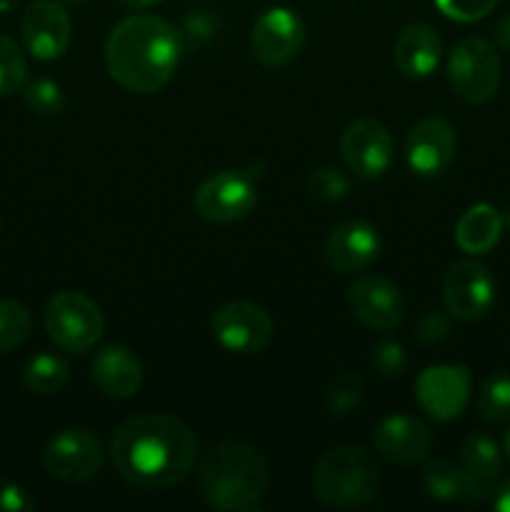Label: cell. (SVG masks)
Wrapping results in <instances>:
<instances>
[{"instance_id": "cell-1", "label": "cell", "mask_w": 510, "mask_h": 512, "mask_svg": "<svg viewBox=\"0 0 510 512\" xmlns=\"http://www.w3.org/2000/svg\"><path fill=\"white\" fill-rule=\"evenodd\" d=\"M110 460L120 478L135 488H173L193 473L198 463V440L175 415H135L113 433Z\"/></svg>"}, {"instance_id": "cell-2", "label": "cell", "mask_w": 510, "mask_h": 512, "mask_svg": "<svg viewBox=\"0 0 510 512\" xmlns=\"http://www.w3.org/2000/svg\"><path fill=\"white\" fill-rule=\"evenodd\" d=\"M183 53V35L168 20L135 13L120 20L105 43L110 78L130 93L150 95L170 83Z\"/></svg>"}, {"instance_id": "cell-3", "label": "cell", "mask_w": 510, "mask_h": 512, "mask_svg": "<svg viewBox=\"0 0 510 512\" xmlns=\"http://www.w3.org/2000/svg\"><path fill=\"white\" fill-rule=\"evenodd\" d=\"M198 493L218 510H255L268 495L270 470L263 453L245 443H218L198 463Z\"/></svg>"}, {"instance_id": "cell-4", "label": "cell", "mask_w": 510, "mask_h": 512, "mask_svg": "<svg viewBox=\"0 0 510 512\" xmlns=\"http://www.w3.org/2000/svg\"><path fill=\"white\" fill-rule=\"evenodd\" d=\"M378 490V463L358 445H338L315 465L313 493L330 510L363 508L378 495Z\"/></svg>"}, {"instance_id": "cell-5", "label": "cell", "mask_w": 510, "mask_h": 512, "mask_svg": "<svg viewBox=\"0 0 510 512\" xmlns=\"http://www.w3.org/2000/svg\"><path fill=\"white\" fill-rule=\"evenodd\" d=\"M43 325L48 338L63 353L80 355L93 348L103 338L105 320L98 303L78 290H63L48 300L43 313Z\"/></svg>"}, {"instance_id": "cell-6", "label": "cell", "mask_w": 510, "mask_h": 512, "mask_svg": "<svg viewBox=\"0 0 510 512\" xmlns=\"http://www.w3.org/2000/svg\"><path fill=\"white\" fill-rule=\"evenodd\" d=\"M448 80L468 103H488L500 85V58L485 38H465L450 50Z\"/></svg>"}, {"instance_id": "cell-7", "label": "cell", "mask_w": 510, "mask_h": 512, "mask_svg": "<svg viewBox=\"0 0 510 512\" xmlns=\"http://www.w3.org/2000/svg\"><path fill=\"white\" fill-rule=\"evenodd\" d=\"M258 203V185L243 170H220L195 190V213L208 223H235Z\"/></svg>"}, {"instance_id": "cell-8", "label": "cell", "mask_w": 510, "mask_h": 512, "mask_svg": "<svg viewBox=\"0 0 510 512\" xmlns=\"http://www.w3.org/2000/svg\"><path fill=\"white\" fill-rule=\"evenodd\" d=\"M103 460V445L85 428L60 430L43 448L45 470L65 483L93 480L103 468Z\"/></svg>"}, {"instance_id": "cell-9", "label": "cell", "mask_w": 510, "mask_h": 512, "mask_svg": "<svg viewBox=\"0 0 510 512\" xmlns=\"http://www.w3.org/2000/svg\"><path fill=\"white\" fill-rule=\"evenodd\" d=\"M340 153L355 178L378 180L388 173L395 160L393 135L378 120L358 118L343 130Z\"/></svg>"}, {"instance_id": "cell-10", "label": "cell", "mask_w": 510, "mask_h": 512, "mask_svg": "<svg viewBox=\"0 0 510 512\" xmlns=\"http://www.w3.org/2000/svg\"><path fill=\"white\" fill-rule=\"evenodd\" d=\"M305 45V25L290 8H270L255 20L250 30L253 58L265 68H283L293 63Z\"/></svg>"}, {"instance_id": "cell-11", "label": "cell", "mask_w": 510, "mask_h": 512, "mask_svg": "<svg viewBox=\"0 0 510 512\" xmlns=\"http://www.w3.org/2000/svg\"><path fill=\"white\" fill-rule=\"evenodd\" d=\"M215 340L238 355H258L273 338V318L250 300H235L215 310L210 320Z\"/></svg>"}, {"instance_id": "cell-12", "label": "cell", "mask_w": 510, "mask_h": 512, "mask_svg": "<svg viewBox=\"0 0 510 512\" xmlns=\"http://www.w3.org/2000/svg\"><path fill=\"white\" fill-rule=\"evenodd\" d=\"M445 310L460 323L485 318L495 300V285L488 268L475 260H458L443 278Z\"/></svg>"}, {"instance_id": "cell-13", "label": "cell", "mask_w": 510, "mask_h": 512, "mask_svg": "<svg viewBox=\"0 0 510 512\" xmlns=\"http://www.w3.org/2000/svg\"><path fill=\"white\" fill-rule=\"evenodd\" d=\"M470 398V370L463 365H430L415 380V400L428 418H458Z\"/></svg>"}, {"instance_id": "cell-14", "label": "cell", "mask_w": 510, "mask_h": 512, "mask_svg": "<svg viewBox=\"0 0 510 512\" xmlns=\"http://www.w3.org/2000/svg\"><path fill=\"white\" fill-rule=\"evenodd\" d=\"M348 305L355 320L373 330H393L405 318V298L393 280L383 275H360L348 288Z\"/></svg>"}, {"instance_id": "cell-15", "label": "cell", "mask_w": 510, "mask_h": 512, "mask_svg": "<svg viewBox=\"0 0 510 512\" xmlns=\"http://www.w3.org/2000/svg\"><path fill=\"white\" fill-rule=\"evenodd\" d=\"M20 30H23L25 48L38 60L63 58L73 38L68 10L58 0H33L25 8Z\"/></svg>"}, {"instance_id": "cell-16", "label": "cell", "mask_w": 510, "mask_h": 512, "mask_svg": "<svg viewBox=\"0 0 510 512\" xmlns=\"http://www.w3.org/2000/svg\"><path fill=\"white\" fill-rule=\"evenodd\" d=\"M458 148V135L450 120L428 115L408 135V165L420 178H438L450 168Z\"/></svg>"}, {"instance_id": "cell-17", "label": "cell", "mask_w": 510, "mask_h": 512, "mask_svg": "<svg viewBox=\"0 0 510 512\" xmlns=\"http://www.w3.org/2000/svg\"><path fill=\"white\" fill-rule=\"evenodd\" d=\"M373 445L385 460L398 465H418L430 458L433 433L410 415H388L373 428Z\"/></svg>"}, {"instance_id": "cell-18", "label": "cell", "mask_w": 510, "mask_h": 512, "mask_svg": "<svg viewBox=\"0 0 510 512\" xmlns=\"http://www.w3.org/2000/svg\"><path fill=\"white\" fill-rule=\"evenodd\" d=\"M325 263L335 273H360L380 255V235L365 220H345L325 240Z\"/></svg>"}, {"instance_id": "cell-19", "label": "cell", "mask_w": 510, "mask_h": 512, "mask_svg": "<svg viewBox=\"0 0 510 512\" xmlns=\"http://www.w3.org/2000/svg\"><path fill=\"white\" fill-rule=\"evenodd\" d=\"M460 473H463V498L470 503H483L493 498L495 483L503 470V453L498 443L483 433H473L460 445Z\"/></svg>"}, {"instance_id": "cell-20", "label": "cell", "mask_w": 510, "mask_h": 512, "mask_svg": "<svg viewBox=\"0 0 510 512\" xmlns=\"http://www.w3.org/2000/svg\"><path fill=\"white\" fill-rule=\"evenodd\" d=\"M90 380L108 398H133L143 385V363L125 345H108L95 353L90 363Z\"/></svg>"}, {"instance_id": "cell-21", "label": "cell", "mask_w": 510, "mask_h": 512, "mask_svg": "<svg viewBox=\"0 0 510 512\" xmlns=\"http://www.w3.org/2000/svg\"><path fill=\"white\" fill-rule=\"evenodd\" d=\"M443 43L433 25L413 23L398 35L393 48L395 68L405 78H428L440 63Z\"/></svg>"}, {"instance_id": "cell-22", "label": "cell", "mask_w": 510, "mask_h": 512, "mask_svg": "<svg viewBox=\"0 0 510 512\" xmlns=\"http://www.w3.org/2000/svg\"><path fill=\"white\" fill-rule=\"evenodd\" d=\"M503 225V215L493 205L478 203L460 215L458 225H455V243L463 253L483 255L490 248H495V243L503 235Z\"/></svg>"}, {"instance_id": "cell-23", "label": "cell", "mask_w": 510, "mask_h": 512, "mask_svg": "<svg viewBox=\"0 0 510 512\" xmlns=\"http://www.w3.org/2000/svg\"><path fill=\"white\" fill-rule=\"evenodd\" d=\"M70 365L60 355L40 353L25 365L23 383L35 395H53L68 383Z\"/></svg>"}, {"instance_id": "cell-24", "label": "cell", "mask_w": 510, "mask_h": 512, "mask_svg": "<svg viewBox=\"0 0 510 512\" xmlns=\"http://www.w3.org/2000/svg\"><path fill=\"white\" fill-rule=\"evenodd\" d=\"M420 488L430 500L453 503L463 498V473L448 460H425L420 470Z\"/></svg>"}, {"instance_id": "cell-25", "label": "cell", "mask_w": 510, "mask_h": 512, "mask_svg": "<svg viewBox=\"0 0 510 512\" xmlns=\"http://www.w3.org/2000/svg\"><path fill=\"white\" fill-rule=\"evenodd\" d=\"M365 395V383L360 375L355 373H340L335 378L328 380L323 390V405L328 410V415L333 418H343L350 415L360 403H363Z\"/></svg>"}, {"instance_id": "cell-26", "label": "cell", "mask_w": 510, "mask_h": 512, "mask_svg": "<svg viewBox=\"0 0 510 512\" xmlns=\"http://www.w3.org/2000/svg\"><path fill=\"white\" fill-rule=\"evenodd\" d=\"M478 413L485 423H510V373H493L483 383L478 395Z\"/></svg>"}, {"instance_id": "cell-27", "label": "cell", "mask_w": 510, "mask_h": 512, "mask_svg": "<svg viewBox=\"0 0 510 512\" xmlns=\"http://www.w3.org/2000/svg\"><path fill=\"white\" fill-rule=\"evenodd\" d=\"M30 328H33V320L23 303L10 298L0 300V353L20 348L28 340Z\"/></svg>"}, {"instance_id": "cell-28", "label": "cell", "mask_w": 510, "mask_h": 512, "mask_svg": "<svg viewBox=\"0 0 510 512\" xmlns=\"http://www.w3.org/2000/svg\"><path fill=\"white\" fill-rule=\"evenodd\" d=\"M25 78H28V63L23 50L13 38L0 33V98L20 93L25 88Z\"/></svg>"}, {"instance_id": "cell-29", "label": "cell", "mask_w": 510, "mask_h": 512, "mask_svg": "<svg viewBox=\"0 0 510 512\" xmlns=\"http://www.w3.org/2000/svg\"><path fill=\"white\" fill-rule=\"evenodd\" d=\"M25 105L38 115H58L65 105L63 88L55 80L38 78L25 85Z\"/></svg>"}, {"instance_id": "cell-30", "label": "cell", "mask_w": 510, "mask_h": 512, "mask_svg": "<svg viewBox=\"0 0 510 512\" xmlns=\"http://www.w3.org/2000/svg\"><path fill=\"white\" fill-rule=\"evenodd\" d=\"M308 185V193L313 195L320 203H335V200H343L348 195L350 183L340 170L335 168H318L308 175L305 180Z\"/></svg>"}, {"instance_id": "cell-31", "label": "cell", "mask_w": 510, "mask_h": 512, "mask_svg": "<svg viewBox=\"0 0 510 512\" xmlns=\"http://www.w3.org/2000/svg\"><path fill=\"white\" fill-rule=\"evenodd\" d=\"M370 363L378 370L383 378H400L408 365V355H405V348L393 338H380L378 343L373 345V353H370Z\"/></svg>"}, {"instance_id": "cell-32", "label": "cell", "mask_w": 510, "mask_h": 512, "mask_svg": "<svg viewBox=\"0 0 510 512\" xmlns=\"http://www.w3.org/2000/svg\"><path fill=\"white\" fill-rule=\"evenodd\" d=\"M435 5L445 18L458 20V23H475V20L493 13L498 0H435Z\"/></svg>"}, {"instance_id": "cell-33", "label": "cell", "mask_w": 510, "mask_h": 512, "mask_svg": "<svg viewBox=\"0 0 510 512\" xmlns=\"http://www.w3.org/2000/svg\"><path fill=\"white\" fill-rule=\"evenodd\" d=\"M218 28H220L218 18H215L210 10H200V8L190 10L183 20V30H180V35H183V48L185 43L190 45L208 43V40L218 33Z\"/></svg>"}, {"instance_id": "cell-34", "label": "cell", "mask_w": 510, "mask_h": 512, "mask_svg": "<svg viewBox=\"0 0 510 512\" xmlns=\"http://www.w3.org/2000/svg\"><path fill=\"white\" fill-rule=\"evenodd\" d=\"M450 323L443 313L438 310H428V313L420 315L418 328H415V335H418L420 343L425 345H438L448 338Z\"/></svg>"}, {"instance_id": "cell-35", "label": "cell", "mask_w": 510, "mask_h": 512, "mask_svg": "<svg viewBox=\"0 0 510 512\" xmlns=\"http://www.w3.org/2000/svg\"><path fill=\"white\" fill-rule=\"evenodd\" d=\"M38 505L30 498L28 490L20 488L13 480L0 478V512H33Z\"/></svg>"}, {"instance_id": "cell-36", "label": "cell", "mask_w": 510, "mask_h": 512, "mask_svg": "<svg viewBox=\"0 0 510 512\" xmlns=\"http://www.w3.org/2000/svg\"><path fill=\"white\" fill-rule=\"evenodd\" d=\"M493 38H495V45H498L503 53H510V15H505V18L498 20Z\"/></svg>"}, {"instance_id": "cell-37", "label": "cell", "mask_w": 510, "mask_h": 512, "mask_svg": "<svg viewBox=\"0 0 510 512\" xmlns=\"http://www.w3.org/2000/svg\"><path fill=\"white\" fill-rule=\"evenodd\" d=\"M493 508L498 512H510V478L500 483V488H495Z\"/></svg>"}, {"instance_id": "cell-38", "label": "cell", "mask_w": 510, "mask_h": 512, "mask_svg": "<svg viewBox=\"0 0 510 512\" xmlns=\"http://www.w3.org/2000/svg\"><path fill=\"white\" fill-rule=\"evenodd\" d=\"M158 3L160 0H118L120 8L130 10V13H145V10L155 8Z\"/></svg>"}, {"instance_id": "cell-39", "label": "cell", "mask_w": 510, "mask_h": 512, "mask_svg": "<svg viewBox=\"0 0 510 512\" xmlns=\"http://www.w3.org/2000/svg\"><path fill=\"white\" fill-rule=\"evenodd\" d=\"M18 5V0H0V15H8Z\"/></svg>"}, {"instance_id": "cell-40", "label": "cell", "mask_w": 510, "mask_h": 512, "mask_svg": "<svg viewBox=\"0 0 510 512\" xmlns=\"http://www.w3.org/2000/svg\"><path fill=\"white\" fill-rule=\"evenodd\" d=\"M503 455L510 460V428H508V433H505V438H503Z\"/></svg>"}, {"instance_id": "cell-41", "label": "cell", "mask_w": 510, "mask_h": 512, "mask_svg": "<svg viewBox=\"0 0 510 512\" xmlns=\"http://www.w3.org/2000/svg\"><path fill=\"white\" fill-rule=\"evenodd\" d=\"M60 3H65V5H78V3H85V0H60Z\"/></svg>"}]
</instances>
